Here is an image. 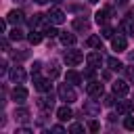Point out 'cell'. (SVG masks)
<instances>
[{"mask_svg": "<svg viewBox=\"0 0 134 134\" xmlns=\"http://www.w3.org/2000/svg\"><path fill=\"white\" fill-rule=\"evenodd\" d=\"M59 98L65 100L67 105L73 103V100H77V94H75V90H73V84H61V86H59Z\"/></svg>", "mask_w": 134, "mask_h": 134, "instance_id": "1", "label": "cell"}, {"mask_svg": "<svg viewBox=\"0 0 134 134\" xmlns=\"http://www.w3.org/2000/svg\"><path fill=\"white\" fill-rule=\"evenodd\" d=\"M63 59H65V63H67L69 67H75V65H80V63L84 61V54H82L80 50H67Z\"/></svg>", "mask_w": 134, "mask_h": 134, "instance_id": "2", "label": "cell"}, {"mask_svg": "<svg viewBox=\"0 0 134 134\" xmlns=\"http://www.w3.org/2000/svg\"><path fill=\"white\" fill-rule=\"evenodd\" d=\"M27 88L25 86H21V84H17L15 88H13V92H10V96H13V100L15 103H25V98H27Z\"/></svg>", "mask_w": 134, "mask_h": 134, "instance_id": "3", "label": "cell"}, {"mask_svg": "<svg viewBox=\"0 0 134 134\" xmlns=\"http://www.w3.org/2000/svg\"><path fill=\"white\" fill-rule=\"evenodd\" d=\"M46 17H48V19H50V23H54V25H59V23H63V21H65V13H63L61 8H50Z\"/></svg>", "mask_w": 134, "mask_h": 134, "instance_id": "4", "label": "cell"}, {"mask_svg": "<svg viewBox=\"0 0 134 134\" xmlns=\"http://www.w3.org/2000/svg\"><path fill=\"white\" fill-rule=\"evenodd\" d=\"M34 84H36V88L40 92H48L50 90V77L46 80V77H40L38 73H34Z\"/></svg>", "mask_w": 134, "mask_h": 134, "instance_id": "5", "label": "cell"}, {"mask_svg": "<svg viewBox=\"0 0 134 134\" xmlns=\"http://www.w3.org/2000/svg\"><path fill=\"white\" fill-rule=\"evenodd\" d=\"M86 90H88V94H90V96H94V98H100V96H103V92H105L100 82H90V84L86 86Z\"/></svg>", "mask_w": 134, "mask_h": 134, "instance_id": "6", "label": "cell"}, {"mask_svg": "<svg viewBox=\"0 0 134 134\" xmlns=\"http://www.w3.org/2000/svg\"><path fill=\"white\" fill-rule=\"evenodd\" d=\"M111 46H113V50L121 52V50H126L128 42H126V38H124L121 34H117V36H113V38H111Z\"/></svg>", "mask_w": 134, "mask_h": 134, "instance_id": "7", "label": "cell"}, {"mask_svg": "<svg viewBox=\"0 0 134 134\" xmlns=\"http://www.w3.org/2000/svg\"><path fill=\"white\" fill-rule=\"evenodd\" d=\"M10 80H13L15 84H23V82H25V71H23V67H13V69H10Z\"/></svg>", "mask_w": 134, "mask_h": 134, "instance_id": "8", "label": "cell"}, {"mask_svg": "<svg viewBox=\"0 0 134 134\" xmlns=\"http://www.w3.org/2000/svg\"><path fill=\"white\" fill-rule=\"evenodd\" d=\"M128 84L126 82H121V80H117V82H113V94L115 96H126L128 94Z\"/></svg>", "mask_w": 134, "mask_h": 134, "instance_id": "9", "label": "cell"}, {"mask_svg": "<svg viewBox=\"0 0 134 134\" xmlns=\"http://www.w3.org/2000/svg\"><path fill=\"white\" fill-rule=\"evenodd\" d=\"M109 13H111V8H109V6H107V8L96 10V15H94L96 23H98V25H107V21H109Z\"/></svg>", "mask_w": 134, "mask_h": 134, "instance_id": "10", "label": "cell"}, {"mask_svg": "<svg viewBox=\"0 0 134 134\" xmlns=\"http://www.w3.org/2000/svg\"><path fill=\"white\" fill-rule=\"evenodd\" d=\"M6 21H8V23H13V25H19V23L23 21V10H17V8H15V10H10V13L6 15Z\"/></svg>", "mask_w": 134, "mask_h": 134, "instance_id": "11", "label": "cell"}, {"mask_svg": "<svg viewBox=\"0 0 134 134\" xmlns=\"http://www.w3.org/2000/svg\"><path fill=\"white\" fill-rule=\"evenodd\" d=\"M117 113H121V115H128L132 109H134V105H132V100H117Z\"/></svg>", "mask_w": 134, "mask_h": 134, "instance_id": "12", "label": "cell"}, {"mask_svg": "<svg viewBox=\"0 0 134 134\" xmlns=\"http://www.w3.org/2000/svg\"><path fill=\"white\" fill-rule=\"evenodd\" d=\"M86 61H88V65H90V67H100L103 57H100L98 52H88V54H86Z\"/></svg>", "mask_w": 134, "mask_h": 134, "instance_id": "13", "label": "cell"}, {"mask_svg": "<svg viewBox=\"0 0 134 134\" xmlns=\"http://www.w3.org/2000/svg\"><path fill=\"white\" fill-rule=\"evenodd\" d=\"M57 115H59V119H61V121H67V119H71V117H73V113H71V109H69L67 105H65V107H61V109L57 111Z\"/></svg>", "mask_w": 134, "mask_h": 134, "instance_id": "14", "label": "cell"}, {"mask_svg": "<svg viewBox=\"0 0 134 134\" xmlns=\"http://www.w3.org/2000/svg\"><path fill=\"white\" fill-rule=\"evenodd\" d=\"M88 27H90V23L86 19H82V17L73 21V29H77V31H88Z\"/></svg>", "mask_w": 134, "mask_h": 134, "instance_id": "15", "label": "cell"}, {"mask_svg": "<svg viewBox=\"0 0 134 134\" xmlns=\"http://www.w3.org/2000/svg\"><path fill=\"white\" fill-rule=\"evenodd\" d=\"M59 40H61L65 46H73V44H75V36H73V34H67V31H63V34L59 36Z\"/></svg>", "mask_w": 134, "mask_h": 134, "instance_id": "16", "label": "cell"}, {"mask_svg": "<svg viewBox=\"0 0 134 134\" xmlns=\"http://www.w3.org/2000/svg\"><path fill=\"white\" fill-rule=\"evenodd\" d=\"M67 82L75 86V84H80V82H82V75H80L77 71H73V69H69V71H67Z\"/></svg>", "mask_w": 134, "mask_h": 134, "instance_id": "17", "label": "cell"}, {"mask_svg": "<svg viewBox=\"0 0 134 134\" xmlns=\"http://www.w3.org/2000/svg\"><path fill=\"white\" fill-rule=\"evenodd\" d=\"M107 65H109L111 71H119V69H121V61L115 59V57H109V59H107Z\"/></svg>", "mask_w": 134, "mask_h": 134, "instance_id": "18", "label": "cell"}, {"mask_svg": "<svg viewBox=\"0 0 134 134\" xmlns=\"http://www.w3.org/2000/svg\"><path fill=\"white\" fill-rule=\"evenodd\" d=\"M38 105H40L42 109H46V111H48V109H52L54 100H52V96H44V98H40V100H38Z\"/></svg>", "mask_w": 134, "mask_h": 134, "instance_id": "19", "label": "cell"}, {"mask_svg": "<svg viewBox=\"0 0 134 134\" xmlns=\"http://www.w3.org/2000/svg\"><path fill=\"white\" fill-rule=\"evenodd\" d=\"M27 40H29L31 44H40V42H42V34H40V31H36V29H31V34L27 36Z\"/></svg>", "mask_w": 134, "mask_h": 134, "instance_id": "20", "label": "cell"}, {"mask_svg": "<svg viewBox=\"0 0 134 134\" xmlns=\"http://www.w3.org/2000/svg\"><path fill=\"white\" fill-rule=\"evenodd\" d=\"M15 117H17L19 121H27V119H29V111H27V109H17V111H15Z\"/></svg>", "mask_w": 134, "mask_h": 134, "instance_id": "21", "label": "cell"}, {"mask_svg": "<svg viewBox=\"0 0 134 134\" xmlns=\"http://www.w3.org/2000/svg\"><path fill=\"white\" fill-rule=\"evenodd\" d=\"M113 34H115V31H113V27H109V25H103V29H100V36H103V38L111 40V38H113Z\"/></svg>", "mask_w": 134, "mask_h": 134, "instance_id": "22", "label": "cell"}, {"mask_svg": "<svg viewBox=\"0 0 134 134\" xmlns=\"http://www.w3.org/2000/svg\"><path fill=\"white\" fill-rule=\"evenodd\" d=\"M59 73H61L59 65H57V63H50V67H48V77H52V80H54V77H57Z\"/></svg>", "mask_w": 134, "mask_h": 134, "instance_id": "23", "label": "cell"}, {"mask_svg": "<svg viewBox=\"0 0 134 134\" xmlns=\"http://www.w3.org/2000/svg\"><path fill=\"white\" fill-rule=\"evenodd\" d=\"M8 38H10V40H17V42H19V40H21V38H23V31H21V29H17V27H15V29H13V31H10V34H8Z\"/></svg>", "mask_w": 134, "mask_h": 134, "instance_id": "24", "label": "cell"}, {"mask_svg": "<svg viewBox=\"0 0 134 134\" xmlns=\"http://www.w3.org/2000/svg\"><path fill=\"white\" fill-rule=\"evenodd\" d=\"M88 46L98 48V46H100V38H98V36H90V38H88Z\"/></svg>", "mask_w": 134, "mask_h": 134, "instance_id": "25", "label": "cell"}, {"mask_svg": "<svg viewBox=\"0 0 134 134\" xmlns=\"http://www.w3.org/2000/svg\"><path fill=\"white\" fill-rule=\"evenodd\" d=\"M124 128L126 130H134V117H126L124 119Z\"/></svg>", "mask_w": 134, "mask_h": 134, "instance_id": "26", "label": "cell"}, {"mask_svg": "<svg viewBox=\"0 0 134 134\" xmlns=\"http://www.w3.org/2000/svg\"><path fill=\"white\" fill-rule=\"evenodd\" d=\"M44 34H46V36H48V38H54V36H57V34H59V31H57V29H54V27H52V25H48V27H46V29H44Z\"/></svg>", "mask_w": 134, "mask_h": 134, "instance_id": "27", "label": "cell"}, {"mask_svg": "<svg viewBox=\"0 0 134 134\" xmlns=\"http://www.w3.org/2000/svg\"><path fill=\"white\" fill-rule=\"evenodd\" d=\"M69 132H73V134H77V132H84V126H82V124H73V126L69 128Z\"/></svg>", "mask_w": 134, "mask_h": 134, "instance_id": "28", "label": "cell"}, {"mask_svg": "<svg viewBox=\"0 0 134 134\" xmlns=\"http://www.w3.org/2000/svg\"><path fill=\"white\" fill-rule=\"evenodd\" d=\"M113 103H115V94H109V96H105V105H107V107H111Z\"/></svg>", "mask_w": 134, "mask_h": 134, "instance_id": "29", "label": "cell"}, {"mask_svg": "<svg viewBox=\"0 0 134 134\" xmlns=\"http://www.w3.org/2000/svg\"><path fill=\"white\" fill-rule=\"evenodd\" d=\"M84 111H90V113H96L98 109H96L94 105H86V107H84Z\"/></svg>", "mask_w": 134, "mask_h": 134, "instance_id": "30", "label": "cell"}, {"mask_svg": "<svg viewBox=\"0 0 134 134\" xmlns=\"http://www.w3.org/2000/svg\"><path fill=\"white\" fill-rule=\"evenodd\" d=\"M88 128H90L92 132H96V130H98V121H90V124H88Z\"/></svg>", "mask_w": 134, "mask_h": 134, "instance_id": "31", "label": "cell"}, {"mask_svg": "<svg viewBox=\"0 0 134 134\" xmlns=\"http://www.w3.org/2000/svg\"><path fill=\"white\" fill-rule=\"evenodd\" d=\"M29 132H31V130H29V128H19V130H17V132H15V134H29Z\"/></svg>", "mask_w": 134, "mask_h": 134, "instance_id": "32", "label": "cell"}, {"mask_svg": "<svg viewBox=\"0 0 134 134\" xmlns=\"http://www.w3.org/2000/svg\"><path fill=\"white\" fill-rule=\"evenodd\" d=\"M50 130H52V132H65V128H63V126H52Z\"/></svg>", "mask_w": 134, "mask_h": 134, "instance_id": "33", "label": "cell"}, {"mask_svg": "<svg viewBox=\"0 0 134 134\" xmlns=\"http://www.w3.org/2000/svg\"><path fill=\"white\" fill-rule=\"evenodd\" d=\"M128 19H130V21H134V8H130V10H128Z\"/></svg>", "mask_w": 134, "mask_h": 134, "instance_id": "34", "label": "cell"}, {"mask_svg": "<svg viewBox=\"0 0 134 134\" xmlns=\"http://www.w3.org/2000/svg\"><path fill=\"white\" fill-rule=\"evenodd\" d=\"M128 75H130V80L134 82V67H130V69H128Z\"/></svg>", "mask_w": 134, "mask_h": 134, "instance_id": "35", "label": "cell"}, {"mask_svg": "<svg viewBox=\"0 0 134 134\" xmlns=\"http://www.w3.org/2000/svg\"><path fill=\"white\" fill-rule=\"evenodd\" d=\"M6 23H8V21H0V31H4V29H6Z\"/></svg>", "mask_w": 134, "mask_h": 134, "instance_id": "36", "label": "cell"}, {"mask_svg": "<svg viewBox=\"0 0 134 134\" xmlns=\"http://www.w3.org/2000/svg\"><path fill=\"white\" fill-rule=\"evenodd\" d=\"M34 2H38V4H46L48 0H34Z\"/></svg>", "mask_w": 134, "mask_h": 134, "instance_id": "37", "label": "cell"}, {"mask_svg": "<svg viewBox=\"0 0 134 134\" xmlns=\"http://www.w3.org/2000/svg\"><path fill=\"white\" fill-rule=\"evenodd\" d=\"M126 2H128V0H117V4H126Z\"/></svg>", "mask_w": 134, "mask_h": 134, "instance_id": "38", "label": "cell"}, {"mask_svg": "<svg viewBox=\"0 0 134 134\" xmlns=\"http://www.w3.org/2000/svg\"><path fill=\"white\" fill-rule=\"evenodd\" d=\"M88 2H98V0H88Z\"/></svg>", "mask_w": 134, "mask_h": 134, "instance_id": "39", "label": "cell"}, {"mask_svg": "<svg viewBox=\"0 0 134 134\" xmlns=\"http://www.w3.org/2000/svg\"><path fill=\"white\" fill-rule=\"evenodd\" d=\"M52 2H61V0H52Z\"/></svg>", "mask_w": 134, "mask_h": 134, "instance_id": "40", "label": "cell"}, {"mask_svg": "<svg viewBox=\"0 0 134 134\" xmlns=\"http://www.w3.org/2000/svg\"><path fill=\"white\" fill-rule=\"evenodd\" d=\"M17 2H23V0H17Z\"/></svg>", "mask_w": 134, "mask_h": 134, "instance_id": "41", "label": "cell"}]
</instances>
